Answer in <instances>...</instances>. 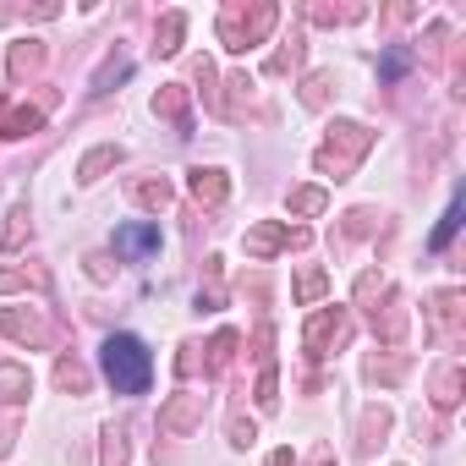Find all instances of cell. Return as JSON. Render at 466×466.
<instances>
[{"mask_svg":"<svg viewBox=\"0 0 466 466\" xmlns=\"http://www.w3.org/2000/svg\"><path fill=\"white\" fill-rule=\"evenodd\" d=\"M275 23H280V6H269V0H253V6H242V0H230V6L219 12V45L230 50V56H242V50H253V45H264L269 34H275Z\"/></svg>","mask_w":466,"mask_h":466,"instance_id":"cell-1","label":"cell"},{"mask_svg":"<svg viewBox=\"0 0 466 466\" xmlns=\"http://www.w3.org/2000/svg\"><path fill=\"white\" fill-rule=\"evenodd\" d=\"M99 362H105V379L116 384V395H143L148 379H154V357L137 335H110Z\"/></svg>","mask_w":466,"mask_h":466,"instance_id":"cell-2","label":"cell"},{"mask_svg":"<svg viewBox=\"0 0 466 466\" xmlns=\"http://www.w3.org/2000/svg\"><path fill=\"white\" fill-rule=\"evenodd\" d=\"M368 148H373V132L362 127V121H335L329 127V137L319 143V154H313V165H319V176H335V181H346L362 159H368Z\"/></svg>","mask_w":466,"mask_h":466,"instance_id":"cell-3","label":"cell"},{"mask_svg":"<svg viewBox=\"0 0 466 466\" xmlns=\"http://www.w3.org/2000/svg\"><path fill=\"white\" fill-rule=\"evenodd\" d=\"M346 340H351V313H346V308H319V313L308 319V329H302V346H308L313 362L335 357Z\"/></svg>","mask_w":466,"mask_h":466,"instance_id":"cell-4","label":"cell"},{"mask_svg":"<svg viewBox=\"0 0 466 466\" xmlns=\"http://www.w3.org/2000/svg\"><path fill=\"white\" fill-rule=\"evenodd\" d=\"M313 237L302 225H286V219H258L253 230H248V258H275V253H286V248H308Z\"/></svg>","mask_w":466,"mask_h":466,"instance_id":"cell-5","label":"cell"},{"mask_svg":"<svg viewBox=\"0 0 466 466\" xmlns=\"http://www.w3.org/2000/svg\"><path fill=\"white\" fill-rule=\"evenodd\" d=\"M203 411H208V395L181 390V395H170V400L159 406V433H165V439H187V433L203 428Z\"/></svg>","mask_w":466,"mask_h":466,"instance_id":"cell-6","label":"cell"},{"mask_svg":"<svg viewBox=\"0 0 466 466\" xmlns=\"http://www.w3.org/2000/svg\"><path fill=\"white\" fill-rule=\"evenodd\" d=\"M0 335H12L17 346H39V351H50L61 335H56V324L50 319H39L34 308H0Z\"/></svg>","mask_w":466,"mask_h":466,"instance_id":"cell-7","label":"cell"},{"mask_svg":"<svg viewBox=\"0 0 466 466\" xmlns=\"http://www.w3.org/2000/svg\"><path fill=\"white\" fill-rule=\"evenodd\" d=\"M45 110H50V105H6V94H0V137L45 132Z\"/></svg>","mask_w":466,"mask_h":466,"instance_id":"cell-8","label":"cell"},{"mask_svg":"<svg viewBox=\"0 0 466 466\" xmlns=\"http://www.w3.org/2000/svg\"><path fill=\"white\" fill-rule=\"evenodd\" d=\"M428 329H433L439 340H461V291H455V286L433 297V308H428Z\"/></svg>","mask_w":466,"mask_h":466,"instance_id":"cell-9","label":"cell"},{"mask_svg":"<svg viewBox=\"0 0 466 466\" xmlns=\"http://www.w3.org/2000/svg\"><path fill=\"white\" fill-rule=\"evenodd\" d=\"M116 253H127V258H154V253H159V225H121V230H116Z\"/></svg>","mask_w":466,"mask_h":466,"instance_id":"cell-10","label":"cell"},{"mask_svg":"<svg viewBox=\"0 0 466 466\" xmlns=\"http://www.w3.org/2000/svg\"><path fill=\"white\" fill-rule=\"evenodd\" d=\"M406 319H411V313H406V297L390 291V308L373 313V335H379L384 346H400V340H406Z\"/></svg>","mask_w":466,"mask_h":466,"instance_id":"cell-11","label":"cell"},{"mask_svg":"<svg viewBox=\"0 0 466 466\" xmlns=\"http://www.w3.org/2000/svg\"><path fill=\"white\" fill-rule=\"evenodd\" d=\"M45 56H50V50H45L39 39H17V45H12V56H6V77H12V83L34 77V72L45 66Z\"/></svg>","mask_w":466,"mask_h":466,"instance_id":"cell-12","label":"cell"},{"mask_svg":"<svg viewBox=\"0 0 466 466\" xmlns=\"http://www.w3.org/2000/svg\"><path fill=\"white\" fill-rule=\"evenodd\" d=\"M121 159H127V148H121V143H99V148H88V154H83V165H77V181H83V187H94V181H99L105 170H116Z\"/></svg>","mask_w":466,"mask_h":466,"instance_id":"cell-13","label":"cell"},{"mask_svg":"<svg viewBox=\"0 0 466 466\" xmlns=\"http://www.w3.org/2000/svg\"><path fill=\"white\" fill-rule=\"evenodd\" d=\"M461 390H466L461 362H444V368L433 373V406H439V411H455V406H461Z\"/></svg>","mask_w":466,"mask_h":466,"instance_id":"cell-14","label":"cell"},{"mask_svg":"<svg viewBox=\"0 0 466 466\" xmlns=\"http://www.w3.org/2000/svg\"><path fill=\"white\" fill-rule=\"evenodd\" d=\"M187 187H192V198H198V203H208V208H214V203H225V192H230L225 170H214V165H198Z\"/></svg>","mask_w":466,"mask_h":466,"instance_id":"cell-15","label":"cell"},{"mask_svg":"<svg viewBox=\"0 0 466 466\" xmlns=\"http://www.w3.org/2000/svg\"><path fill=\"white\" fill-rule=\"evenodd\" d=\"M34 395V379H28V368H17V362H0V406H17V400H28Z\"/></svg>","mask_w":466,"mask_h":466,"instance_id":"cell-16","label":"cell"},{"mask_svg":"<svg viewBox=\"0 0 466 466\" xmlns=\"http://www.w3.org/2000/svg\"><path fill=\"white\" fill-rule=\"evenodd\" d=\"M154 116H165L170 127L187 132V88H181V83H165V88L154 94Z\"/></svg>","mask_w":466,"mask_h":466,"instance_id":"cell-17","label":"cell"},{"mask_svg":"<svg viewBox=\"0 0 466 466\" xmlns=\"http://www.w3.org/2000/svg\"><path fill=\"white\" fill-rule=\"evenodd\" d=\"M132 198H137L143 208H154V214H159V208H170V198H176V192H170V181H165V176H137V181H132Z\"/></svg>","mask_w":466,"mask_h":466,"instance_id":"cell-18","label":"cell"},{"mask_svg":"<svg viewBox=\"0 0 466 466\" xmlns=\"http://www.w3.org/2000/svg\"><path fill=\"white\" fill-rule=\"evenodd\" d=\"M28 237H34V214H28V203H17V208L6 214V230H0V248H6V253H17Z\"/></svg>","mask_w":466,"mask_h":466,"instance_id":"cell-19","label":"cell"},{"mask_svg":"<svg viewBox=\"0 0 466 466\" xmlns=\"http://www.w3.org/2000/svg\"><path fill=\"white\" fill-rule=\"evenodd\" d=\"M181 34H187V17L181 12H165L159 28H154V56H176L181 50Z\"/></svg>","mask_w":466,"mask_h":466,"instance_id":"cell-20","label":"cell"},{"mask_svg":"<svg viewBox=\"0 0 466 466\" xmlns=\"http://www.w3.org/2000/svg\"><path fill=\"white\" fill-rule=\"evenodd\" d=\"M302 56H308V45H302V34H291V39L264 61V72H269V77H286V72H297V66H302Z\"/></svg>","mask_w":466,"mask_h":466,"instance_id":"cell-21","label":"cell"},{"mask_svg":"<svg viewBox=\"0 0 466 466\" xmlns=\"http://www.w3.org/2000/svg\"><path fill=\"white\" fill-rule=\"evenodd\" d=\"M88 384H94V373H88L77 357H61V362H56V390H66V395H88Z\"/></svg>","mask_w":466,"mask_h":466,"instance_id":"cell-22","label":"cell"},{"mask_svg":"<svg viewBox=\"0 0 466 466\" xmlns=\"http://www.w3.org/2000/svg\"><path fill=\"white\" fill-rule=\"evenodd\" d=\"M406 351H390V357H368V379H379V384H400L406 379Z\"/></svg>","mask_w":466,"mask_h":466,"instance_id":"cell-23","label":"cell"},{"mask_svg":"<svg viewBox=\"0 0 466 466\" xmlns=\"http://www.w3.org/2000/svg\"><path fill=\"white\" fill-rule=\"evenodd\" d=\"M237 340H242L237 329H219V335L208 340V362H203V368H208V373H225V368H230V357H237Z\"/></svg>","mask_w":466,"mask_h":466,"instance_id":"cell-24","label":"cell"},{"mask_svg":"<svg viewBox=\"0 0 466 466\" xmlns=\"http://www.w3.org/2000/svg\"><path fill=\"white\" fill-rule=\"evenodd\" d=\"M198 308H203V313H214V308H225V291H219V258H208V264H203V286H198Z\"/></svg>","mask_w":466,"mask_h":466,"instance_id":"cell-25","label":"cell"},{"mask_svg":"<svg viewBox=\"0 0 466 466\" xmlns=\"http://www.w3.org/2000/svg\"><path fill=\"white\" fill-rule=\"evenodd\" d=\"M384 433H390V411L384 406L362 411V455H373V444H384Z\"/></svg>","mask_w":466,"mask_h":466,"instance_id":"cell-26","label":"cell"},{"mask_svg":"<svg viewBox=\"0 0 466 466\" xmlns=\"http://www.w3.org/2000/svg\"><path fill=\"white\" fill-rule=\"evenodd\" d=\"M455 230H461V198H450V208H444V219L433 225V237H428V248H433V253H444V248H450V237H455Z\"/></svg>","mask_w":466,"mask_h":466,"instance_id":"cell-27","label":"cell"},{"mask_svg":"<svg viewBox=\"0 0 466 466\" xmlns=\"http://www.w3.org/2000/svg\"><path fill=\"white\" fill-rule=\"evenodd\" d=\"M329 88H335V72H313V77L302 83V105H308V110H324V105H329Z\"/></svg>","mask_w":466,"mask_h":466,"instance_id":"cell-28","label":"cell"},{"mask_svg":"<svg viewBox=\"0 0 466 466\" xmlns=\"http://www.w3.org/2000/svg\"><path fill=\"white\" fill-rule=\"evenodd\" d=\"M324 208H329V192H324V187H297V192H291V214H308V219H313V214H324Z\"/></svg>","mask_w":466,"mask_h":466,"instance_id":"cell-29","label":"cell"},{"mask_svg":"<svg viewBox=\"0 0 466 466\" xmlns=\"http://www.w3.org/2000/svg\"><path fill=\"white\" fill-rule=\"evenodd\" d=\"M50 275L45 269H28V264H17V269H0V297L6 291H23V286H45Z\"/></svg>","mask_w":466,"mask_h":466,"instance_id":"cell-30","label":"cell"},{"mask_svg":"<svg viewBox=\"0 0 466 466\" xmlns=\"http://www.w3.org/2000/svg\"><path fill=\"white\" fill-rule=\"evenodd\" d=\"M127 72H132V61H127V56H110V61L94 72V94H110V83H121Z\"/></svg>","mask_w":466,"mask_h":466,"instance_id":"cell-31","label":"cell"},{"mask_svg":"<svg viewBox=\"0 0 466 466\" xmlns=\"http://www.w3.org/2000/svg\"><path fill=\"white\" fill-rule=\"evenodd\" d=\"M324 291H329V275L324 269H302L297 275V302H319Z\"/></svg>","mask_w":466,"mask_h":466,"instance_id":"cell-32","label":"cell"},{"mask_svg":"<svg viewBox=\"0 0 466 466\" xmlns=\"http://www.w3.org/2000/svg\"><path fill=\"white\" fill-rule=\"evenodd\" d=\"M105 466H127V422L105 428Z\"/></svg>","mask_w":466,"mask_h":466,"instance_id":"cell-33","label":"cell"},{"mask_svg":"<svg viewBox=\"0 0 466 466\" xmlns=\"http://www.w3.org/2000/svg\"><path fill=\"white\" fill-rule=\"evenodd\" d=\"M373 225H379V208H351L346 214V237L357 242V237H373Z\"/></svg>","mask_w":466,"mask_h":466,"instance_id":"cell-34","label":"cell"},{"mask_svg":"<svg viewBox=\"0 0 466 466\" xmlns=\"http://www.w3.org/2000/svg\"><path fill=\"white\" fill-rule=\"evenodd\" d=\"M225 433H230V444H237V450H248L253 439H258V428L242 417V411H230V422H225Z\"/></svg>","mask_w":466,"mask_h":466,"instance_id":"cell-35","label":"cell"},{"mask_svg":"<svg viewBox=\"0 0 466 466\" xmlns=\"http://www.w3.org/2000/svg\"><path fill=\"white\" fill-rule=\"evenodd\" d=\"M308 17H313V23H329V28H335V23H357V17H362V6H313Z\"/></svg>","mask_w":466,"mask_h":466,"instance_id":"cell-36","label":"cell"},{"mask_svg":"<svg viewBox=\"0 0 466 466\" xmlns=\"http://www.w3.org/2000/svg\"><path fill=\"white\" fill-rule=\"evenodd\" d=\"M258 406H264V411L280 406V379H275V368H258Z\"/></svg>","mask_w":466,"mask_h":466,"instance_id":"cell-37","label":"cell"},{"mask_svg":"<svg viewBox=\"0 0 466 466\" xmlns=\"http://www.w3.org/2000/svg\"><path fill=\"white\" fill-rule=\"evenodd\" d=\"M192 77L203 83V94H208V110H219V94H214V61H203V56H198V61H192Z\"/></svg>","mask_w":466,"mask_h":466,"instance_id":"cell-38","label":"cell"},{"mask_svg":"<svg viewBox=\"0 0 466 466\" xmlns=\"http://www.w3.org/2000/svg\"><path fill=\"white\" fill-rule=\"evenodd\" d=\"M379 72H384V83H395V77H400V72H406V50H390V56H384V66H379Z\"/></svg>","mask_w":466,"mask_h":466,"instance_id":"cell-39","label":"cell"},{"mask_svg":"<svg viewBox=\"0 0 466 466\" xmlns=\"http://www.w3.org/2000/svg\"><path fill=\"white\" fill-rule=\"evenodd\" d=\"M176 373L187 379V373H198V346H181V357H176Z\"/></svg>","mask_w":466,"mask_h":466,"instance_id":"cell-40","label":"cell"},{"mask_svg":"<svg viewBox=\"0 0 466 466\" xmlns=\"http://www.w3.org/2000/svg\"><path fill=\"white\" fill-rule=\"evenodd\" d=\"M88 275H94V280H110V258L94 253V258H88Z\"/></svg>","mask_w":466,"mask_h":466,"instance_id":"cell-41","label":"cell"},{"mask_svg":"<svg viewBox=\"0 0 466 466\" xmlns=\"http://www.w3.org/2000/svg\"><path fill=\"white\" fill-rule=\"evenodd\" d=\"M308 466H340V461H335V450H329V444H319V450H313V461H308Z\"/></svg>","mask_w":466,"mask_h":466,"instance_id":"cell-42","label":"cell"},{"mask_svg":"<svg viewBox=\"0 0 466 466\" xmlns=\"http://www.w3.org/2000/svg\"><path fill=\"white\" fill-rule=\"evenodd\" d=\"M390 23H417V6H390Z\"/></svg>","mask_w":466,"mask_h":466,"instance_id":"cell-43","label":"cell"},{"mask_svg":"<svg viewBox=\"0 0 466 466\" xmlns=\"http://www.w3.org/2000/svg\"><path fill=\"white\" fill-rule=\"evenodd\" d=\"M12 439H17V433H12V422H0V455L12 450Z\"/></svg>","mask_w":466,"mask_h":466,"instance_id":"cell-44","label":"cell"},{"mask_svg":"<svg viewBox=\"0 0 466 466\" xmlns=\"http://www.w3.org/2000/svg\"><path fill=\"white\" fill-rule=\"evenodd\" d=\"M269 466H297V461H291V450H275V455H269Z\"/></svg>","mask_w":466,"mask_h":466,"instance_id":"cell-45","label":"cell"}]
</instances>
